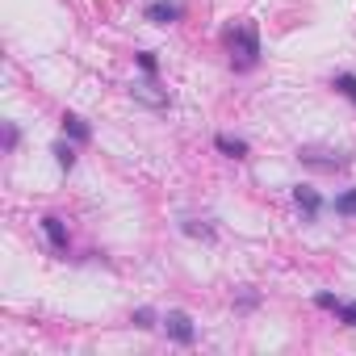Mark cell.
<instances>
[{
    "instance_id": "6da1fadb",
    "label": "cell",
    "mask_w": 356,
    "mask_h": 356,
    "mask_svg": "<svg viewBox=\"0 0 356 356\" xmlns=\"http://www.w3.org/2000/svg\"><path fill=\"white\" fill-rule=\"evenodd\" d=\"M227 51H231V67L235 72H252L260 63V34L252 22H239L227 30Z\"/></svg>"
},
{
    "instance_id": "7a4b0ae2",
    "label": "cell",
    "mask_w": 356,
    "mask_h": 356,
    "mask_svg": "<svg viewBox=\"0 0 356 356\" xmlns=\"http://www.w3.org/2000/svg\"><path fill=\"white\" fill-rule=\"evenodd\" d=\"M298 159L306 168H318V172H339V168L352 163L348 151H331V147H298Z\"/></svg>"
},
{
    "instance_id": "3957f363",
    "label": "cell",
    "mask_w": 356,
    "mask_h": 356,
    "mask_svg": "<svg viewBox=\"0 0 356 356\" xmlns=\"http://www.w3.org/2000/svg\"><path fill=\"white\" fill-rule=\"evenodd\" d=\"M163 331H168V339H176V343H193V339H197V327H193V318H189L185 310H168V314H163Z\"/></svg>"
},
{
    "instance_id": "277c9868",
    "label": "cell",
    "mask_w": 356,
    "mask_h": 356,
    "mask_svg": "<svg viewBox=\"0 0 356 356\" xmlns=\"http://www.w3.org/2000/svg\"><path fill=\"white\" fill-rule=\"evenodd\" d=\"M147 22H155V26L181 22V5H176V0H151V5H147Z\"/></svg>"
},
{
    "instance_id": "5b68a950",
    "label": "cell",
    "mask_w": 356,
    "mask_h": 356,
    "mask_svg": "<svg viewBox=\"0 0 356 356\" xmlns=\"http://www.w3.org/2000/svg\"><path fill=\"white\" fill-rule=\"evenodd\" d=\"M293 202H298V210H302V218H306V222H314V218H318V210H323V197H318L310 185H298V189H293Z\"/></svg>"
},
{
    "instance_id": "8992f818",
    "label": "cell",
    "mask_w": 356,
    "mask_h": 356,
    "mask_svg": "<svg viewBox=\"0 0 356 356\" xmlns=\"http://www.w3.org/2000/svg\"><path fill=\"white\" fill-rule=\"evenodd\" d=\"M130 97H134V101H143V105H151V109H163V105H168V92H159L151 76H147L143 84H134V88H130Z\"/></svg>"
},
{
    "instance_id": "52a82bcc",
    "label": "cell",
    "mask_w": 356,
    "mask_h": 356,
    "mask_svg": "<svg viewBox=\"0 0 356 356\" xmlns=\"http://www.w3.org/2000/svg\"><path fill=\"white\" fill-rule=\"evenodd\" d=\"M42 231H47V239H51V248H55L59 256H67V227H63V218H55V214H47V218H42Z\"/></svg>"
},
{
    "instance_id": "ba28073f",
    "label": "cell",
    "mask_w": 356,
    "mask_h": 356,
    "mask_svg": "<svg viewBox=\"0 0 356 356\" xmlns=\"http://www.w3.org/2000/svg\"><path fill=\"white\" fill-rule=\"evenodd\" d=\"M63 134H72L76 143H88V138H92L88 122H84V118H76V113H63Z\"/></svg>"
},
{
    "instance_id": "9c48e42d",
    "label": "cell",
    "mask_w": 356,
    "mask_h": 356,
    "mask_svg": "<svg viewBox=\"0 0 356 356\" xmlns=\"http://www.w3.org/2000/svg\"><path fill=\"white\" fill-rule=\"evenodd\" d=\"M214 147H218L222 155H231V159H243V155H248V143H243V138H231V134H218Z\"/></svg>"
},
{
    "instance_id": "30bf717a",
    "label": "cell",
    "mask_w": 356,
    "mask_h": 356,
    "mask_svg": "<svg viewBox=\"0 0 356 356\" xmlns=\"http://www.w3.org/2000/svg\"><path fill=\"white\" fill-rule=\"evenodd\" d=\"M335 214H343V218H356V189H343V193L335 197Z\"/></svg>"
},
{
    "instance_id": "8fae6325",
    "label": "cell",
    "mask_w": 356,
    "mask_h": 356,
    "mask_svg": "<svg viewBox=\"0 0 356 356\" xmlns=\"http://www.w3.org/2000/svg\"><path fill=\"white\" fill-rule=\"evenodd\" d=\"M335 92H343V97L356 105V76H352V72H339V76H335Z\"/></svg>"
},
{
    "instance_id": "7c38bea8",
    "label": "cell",
    "mask_w": 356,
    "mask_h": 356,
    "mask_svg": "<svg viewBox=\"0 0 356 356\" xmlns=\"http://www.w3.org/2000/svg\"><path fill=\"white\" fill-rule=\"evenodd\" d=\"M55 159H59L63 172H72V163H76V147H72V143H55Z\"/></svg>"
},
{
    "instance_id": "4fadbf2b",
    "label": "cell",
    "mask_w": 356,
    "mask_h": 356,
    "mask_svg": "<svg viewBox=\"0 0 356 356\" xmlns=\"http://www.w3.org/2000/svg\"><path fill=\"white\" fill-rule=\"evenodd\" d=\"M335 314H339V323H343V327H356V302H339V306H335Z\"/></svg>"
},
{
    "instance_id": "5bb4252c",
    "label": "cell",
    "mask_w": 356,
    "mask_h": 356,
    "mask_svg": "<svg viewBox=\"0 0 356 356\" xmlns=\"http://www.w3.org/2000/svg\"><path fill=\"white\" fill-rule=\"evenodd\" d=\"M185 235H197V239H214V227H206V222H185Z\"/></svg>"
},
{
    "instance_id": "9a60e30c",
    "label": "cell",
    "mask_w": 356,
    "mask_h": 356,
    "mask_svg": "<svg viewBox=\"0 0 356 356\" xmlns=\"http://www.w3.org/2000/svg\"><path fill=\"white\" fill-rule=\"evenodd\" d=\"M130 323H134V327H143V331H147V327H155V314H151V310H147V306H143V310H134V314H130Z\"/></svg>"
},
{
    "instance_id": "2e32d148",
    "label": "cell",
    "mask_w": 356,
    "mask_h": 356,
    "mask_svg": "<svg viewBox=\"0 0 356 356\" xmlns=\"http://www.w3.org/2000/svg\"><path fill=\"white\" fill-rule=\"evenodd\" d=\"M134 59H138V67H143L147 76H155V67H159V63H155V55H151V51H138Z\"/></svg>"
},
{
    "instance_id": "e0dca14e",
    "label": "cell",
    "mask_w": 356,
    "mask_h": 356,
    "mask_svg": "<svg viewBox=\"0 0 356 356\" xmlns=\"http://www.w3.org/2000/svg\"><path fill=\"white\" fill-rule=\"evenodd\" d=\"M17 138H22V130H17L13 122H5V151H13V147H17Z\"/></svg>"
},
{
    "instance_id": "ac0fdd59",
    "label": "cell",
    "mask_w": 356,
    "mask_h": 356,
    "mask_svg": "<svg viewBox=\"0 0 356 356\" xmlns=\"http://www.w3.org/2000/svg\"><path fill=\"white\" fill-rule=\"evenodd\" d=\"M314 302H318V306H323V310H335V306H339V298H335V293H318V298H314Z\"/></svg>"
}]
</instances>
